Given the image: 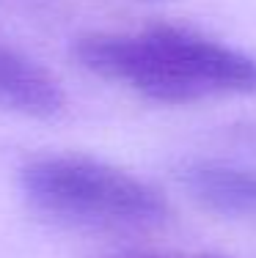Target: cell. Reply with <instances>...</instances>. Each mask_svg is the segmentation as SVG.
<instances>
[{"label":"cell","mask_w":256,"mask_h":258,"mask_svg":"<svg viewBox=\"0 0 256 258\" xmlns=\"http://www.w3.org/2000/svg\"><path fill=\"white\" fill-rule=\"evenodd\" d=\"M85 72L160 104L256 96V58L190 28L157 22L130 33H85L75 41Z\"/></svg>","instance_id":"cell-1"},{"label":"cell","mask_w":256,"mask_h":258,"mask_svg":"<svg viewBox=\"0 0 256 258\" xmlns=\"http://www.w3.org/2000/svg\"><path fill=\"white\" fill-rule=\"evenodd\" d=\"M20 184L41 214L75 228L143 233L171 220V204L160 189L91 157L33 159L22 168Z\"/></svg>","instance_id":"cell-2"},{"label":"cell","mask_w":256,"mask_h":258,"mask_svg":"<svg viewBox=\"0 0 256 258\" xmlns=\"http://www.w3.org/2000/svg\"><path fill=\"white\" fill-rule=\"evenodd\" d=\"M190 201L221 217L256 220V168L221 159H196L179 170Z\"/></svg>","instance_id":"cell-3"},{"label":"cell","mask_w":256,"mask_h":258,"mask_svg":"<svg viewBox=\"0 0 256 258\" xmlns=\"http://www.w3.org/2000/svg\"><path fill=\"white\" fill-rule=\"evenodd\" d=\"M64 107L58 80L25 52L0 41V110L47 118Z\"/></svg>","instance_id":"cell-4"},{"label":"cell","mask_w":256,"mask_h":258,"mask_svg":"<svg viewBox=\"0 0 256 258\" xmlns=\"http://www.w3.org/2000/svg\"><path fill=\"white\" fill-rule=\"evenodd\" d=\"M116 258H215V255H163V253H141V255H116Z\"/></svg>","instance_id":"cell-5"}]
</instances>
